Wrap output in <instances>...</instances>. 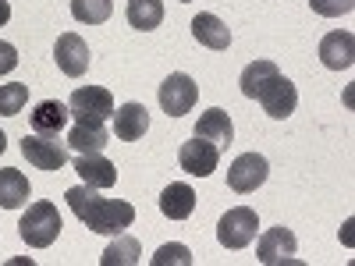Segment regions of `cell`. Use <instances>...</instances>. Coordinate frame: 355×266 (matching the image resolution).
Returning <instances> with one entry per match:
<instances>
[{
	"label": "cell",
	"mask_w": 355,
	"mask_h": 266,
	"mask_svg": "<svg viewBox=\"0 0 355 266\" xmlns=\"http://www.w3.org/2000/svg\"><path fill=\"white\" fill-rule=\"evenodd\" d=\"M75 170L82 174V181L89 188H110L117 181V167L103 157V153H78Z\"/></svg>",
	"instance_id": "obj_15"
},
{
	"label": "cell",
	"mask_w": 355,
	"mask_h": 266,
	"mask_svg": "<svg viewBox=\"0 0 355 266\" xmlns=\"http://www.w3.org/2000/svg\"><path fill=\"white\" fill-rule=\"evenodd\" d=\"M196 135H199V139H206V142H214L217 150H224V145H231V142H234V125H231L227 110H220V107H210L206 114H199Z\"/></svg>",
	"instance_id": "obj_14"
},
{
	"label": "cell",
	"mask_w": 355,
	"mask_h": 266,
	"mask_svg": "<svg viewBox=\"0 0 355 266\" xmlns=\"http://www.w3.org/2000/svg\"><path fill=\"white\" fill-rule=\"evenodd\" d=\"M68 110L75 114V121L103 125L107 117H114V96H110V89H103V85H82V89L71 93Z\"/></svg>",
	"instance_id": "obj_3"
},
{
	"label": "cell",
	"mask_w": 355,
	"mask_h": 266,
	"mask_svg": "<svg viewBox=\"0 0 355 266\" xmlns=\"http://www.w3.org/2000/svg\"><path fill=\"white\" fill-rule=\"evenodd\" d=\"M4 150H8V135H4V132H0V153H4Z\"/></svg>",
	"instance_id": "obj_30"
},
{
	"label": "cell",
	"mask_w": 355,
	"mask_h": 266,
	"mask_svg": "<svg viewBox=\"0 0 355 266\" xmlns=\"http://www.w3.org/2000/svg\"><path fill=\"white\" fill-rule=\"evenodd\" d=\"M167 263H178V266H192V252L185 245H160L157 256H153V266H167Z\"/></svg>",
	"instance_id": "obj_27"
},
{
	"label": "cell",
	"mask_w": 355,
	"mask_h": 266,
	"mask_svg": "<svg viewBox=\"0 0 355 266\" xmlns=\"http://www.w3.org/2000/svg\"><path fill=\"white\" fill-rule=\"evenodd\" d=\"M259 107L266 110V117H274V121H284V117L295 114V107H299V89H295L291 78L284 75H274L270 82H266L259 89Z\"/></svg>",
	"instance_id": "obj_6"
},
{
	"label": "cell",
	"mask_w": 355,
	"mask_h": 266,
	"mask_svg": "<svg viewBox=\"0 0 355 266\" xmlns=\"http://www.w3.org/2000/svg\"><path fill=\"white\" fill-rule=\"evenodd\" d=\"M217 160H220V150L214 142H206V139H192V142H182V150H178V163H182L185 174L192 177H210L217 170Z\"/></svg>",
	"instance_id": "obj_9"
},
{
	"label": "cell",
	"mask_w": 355,
	"mask_h": 266,
	"mask_svg": "<svg viewBox=\"0 0 355 266\" xmlns=\"http://www.w3.org/2000/svg\"><path fill=\"white\" fill-rule=\"evenodd\" d=\"M196 100H199V85L185 71H174V75L164 78V85H160V107H164L167 117L189 114L196 107Z\"/></svg>",
	"instance_id": "obj_8"
},
{
	"label": "cell",
	"mask_w": 355,
	"mask_h": 266,
	"mask_svg": "<svg viewBox=\"0 0 355 266\" xmlns=\"http://www.w3.org/2000/svg\"><path fill=\"white\" fill-rule=\"evenodd\" d=\"M125 18L139 33H150V28H157L164 21V0H128Z\"/></svg>",
	"instance_id": "obj_20"
},
{
	"label": "cell",
	"mask_w": 355,
	"mask_h": 266,
	"mask_svg": "<svg viewBox=\"0 0 355 266\" xmlns=\"http://www.w3.org/2000/svg\"><path fill=\"white\" fill-rule=\"evenodd\" d=\"M107 142H110V132H107L103 125H85V121H78V125L68 132V145H71L75 153H103Z\"/></svg>",
	"instance_id": "obj_19"
},
{
	"label": "cell",
	"mask_w": 355,
	"mask_h": 266,
	"mask_svg": "<svg viewBox=\"0 0 355 266\" xmlns=\"http://www.w3.org/2000/svg\"><path fill=\"white\" fill-rule=\"evenodd\" d=\"M320 61H323V68H331V71L352 68V61H355V36L352 33H327L320 39Z\"/></svg>",
	"instance_id": "obj_12"
},
{
	"label": "cell",
	"mask_w": 355,
	"mask_h": 266,
	"mask_svg": "<svg viewBox=\"0 0 355 266\" xmlns=\"http://www.w3.org/2000/svg\"><path fill=\"white\" fill-rule=\"evenodd\" d=\"M21 153H25L28 163L40 167V170H61L68 163V142H61L57 135L33 132V135L21 139Z\"/></svg>",
	"instance_id": "obj_5"
},
{
	"label": "cell",
	"mask_w": 355,
	"mask_h": 266,
	"mask_svg": "<svg viewBox=\"0 0 355 266\" xmlns=\"http://www.w3.org/2000/svg\"><path fill=\"white\" fill-rule=\"evenodd\" d=\"M103 266H139L142 263V249L135 238H128V234H121L114 245H107V252L100 256Z\"/></svg>",
	"instance_id": "obj_23"
},
{
	"label": "cell",
	"mask_w": 355,
	"mask_h": 266,
	"mask_svg": "<svg viewBox=\"0 0 355 266\" xmlns=\"http://www.w3.org/2000/svg\"><path fill=\"white\" fill-rule=\"evenodd\" d=\"M25 103H28V85L25 82L0 85V117H18Z\"/></svg>",
	"instance_id": "obj_25"
},
{
	"label": "cell",
	"mask_w": 355,
	"mask_h": 266,
	"mask_svg": "<svg viewBox=\"0 0 355 266\" xmlns=\"http://www.w3.org/2000/svg\"><path fill=\"white\" fill-rule=\"evenodd\" d=\"M8 18H11V4H8V0H0V25H8Z\"/></svg>",
	"instance_id": "obj_29"
},
{
	"label": "cell",
	"mask_w": 355,
	"mask_h": 266,
	"mask_svg": "<svg viewBox=\"0 0 355 266\" xmlns=\"http://www.w3.org/2000/svg\"><path fill=\"white\" fill-rule=\"evenodd\" d=\"M110 11H114L110 0H71V15L82 25H103L110 18Z\"/></svg>",
	"instance_id": "obj_24"
},
{
	"label": "cell",
	"mask_w": 355,
	"mask_h": 266,
	"mask_svg": "<svg viewBox=\"0 0 355 266\" xmlns=\"http://www.w3.org/2000/svg\"><path fill=\"white\" fill-rule=\"evenodd\" d=\"M53 61L68 78H82L89 71V46L78 33H64L57 36V46H53Z\"/></svg>",
	"instance_id": "obj_10"
},
{
	"label": "cell",
	"mask_w": 355,
	"mask_h": 266,
	"mask_svg": "<svg viewBox=\"0 0 355 266\" xmlns=\"http://www.w3.org/2000/svg\"><path fill=\"white\" fill-rule=\"evenodd\" d=\"M295 249H299V242H295V234L281 224V227H270L259 238L256 245V256L263 266H277V263H291L295 259Z\"/></svg>",
	"instance_id": "obj_11"
},
{
	"label": "cell",
	"mask_w": 355,
	"mask_h": 266,
	"mask_svg": "<svg viewBox=\"0 0 355 266\" xmlns=\"http://www.w3.org/2000/svg\"><path fill=\"white\" fill-rule=\"evenodd\" d=\"M18 234H21L25 245L50 249L57 242V234H61V213H57V206L46 202V199L43 202H33L21 213V220H18Z\"/></svg>",
	"instance_id": "obj_2"
},
{
	"label": "cell",
	"mask_w": 355,
	"mask_h": 266,
	"mask_svg": "<svg viewBox=\"0 0 355 266\" xmlns=\"http://www.w3.org/2000/svg\"><path fill=\"white\" fill-rule=\"evenodd\" d=\"M160 213L167 220H189L196 213V192L185 181H174L160 192Z\"/></svg>",
	"instance_id": "obj_16"
},
{
	"label": "cell",
	"mask_w": 355,
	"mask_h": 266,
	"mask_svg": "<svg viewBox=\"0 0 355 266\" xmlns=\"http://www.w3.org/2000/svg\"><path fill=\"white\" fill-rule=\"evenodd\" d=\"M68 117H71L68 103L43 100V103L33 107V114H28V125H33V132H40V135H57V132L68 125Z\"/></svg>",
	"instance_id": "obj_17"
},
{
	"label": "cell",
	"mask_w": 355,
	"mask_h": 266,
	"mask_svg": "<svg viewBox=\"0 0 355 266\" xmlns=\"http://www.w3.org/2000/svg\"><path fill=\"white\" fill-rule=\"evenodd\" d=\"M178 4H192V0H178Z\"/></svg>",
	"instance_id": "obj_31"
},
{
	"label": "cell",
	"mask_w": 355,
	"mask_h": 266,
	"mask_svg": "<svg viewBox=\"0 0 355 266\" xmlns=\"http://www.w3.org/2000/svg\"><path fill=\"white\" fill-rule=\"evenodd\" d=\"M21 202H28V177L15 167L0 170V206L4 210H18Z\"/></svg>",
	"instance_id": "obj_21"
},
{
	"label": "cell",
	"mask_w": 355,
	"mask_h": 266,
	"mask_svg": "<svg viewBox=\"0 0 355 266\" xmlns=\"http://www.w3.org/2000/svg\"><path fill=\"white\" fill-rule=\"evenodd\" d=\"M71 213L96 234H121L125 227H132L135 220V206L125 202V199H103L96 195V188L89 185H75L64 192Z\"/></svg>",
	"instance_id": "obj_1"
},
{
	"label": "cell",
	"mask_w": 355,
	"mask_h": 266,
	"mask_svg": "<svg viewBox=\"0 0 355 266\" xmlns=\"http://www.w3.org/2000/svg\"><path fill=\"white\" fill-rule=\"evenodd\" d=\"M146 128H150V110H146L142 103H121L114 110V135L121 142L142 139Z\"/></svg>",
	"instance_id": "obj_13"
},
{
	"label": "cell",
	"mask_w": 355,
	"mask_h": 266,
	"mask_svg": "<svg viewBox=\"0 0 355 266\" xmlns=\"http://www.w3.org/2000/svg\"><path fill=\"white\" fill-rule=\"evenodd\" d=\"M15 68H18V50L0 39V75H11Z\"/></svg>",
	"instance_id": "obj_28"
},
{
	"label": "cell",
	"mask_w": 355,
	"mask_h": 266,
	"mask_svg": "<svg viewBox=\"0 0 355 266\" xmlns=\"http://www.w3.org/2000/svg\"><path fill=\"white\" fill-rule=\"evenodd\" d=\"M309 8L313 15H323V18H341L355 11V0H309Z\"/></svg>",
	"instance_id": "obj_26"
},
{
	"label": "cell",
	"mask_w": 355,
	"mask_h": 266,
	"mask_svg": "<svg viewBox=\"0 0 355 266\" xmlns=\"http://www.w3.org/2000/svg\"><path fill=\"white\" fill-rule=\"evenodd\" d=\"M266 177H270V163H266L263 153H242L227 167V188L239 192V195H249L256 192Z\"/></svg>",
	"instance_id": "obj_7"
},
{
	"label": "cell",
	"mask_w": 355,
	"mask_h": 266,
	"mask_svg": "<svg viewBox=\"0 0 355 266\" xmlns=\"http://www.w3.org/2000/svg\"><path fill=\"white\" fill-rule=\"evenodd\" d=\"M274 75H281V68L274 64V61H252L245 71H242V78H239V85H242V96H249V100H256L259 96V89L270 82Z\"/></svg>",
	"instance_id": "obj_22"
},
{
	"label": "cell",
	"mask_w": 355,
	"mask_h": 266,
	"mask_svg": "<svg viewBox=\"0 0 355 266\" xmlns=\"http://www.w3.org/2000/svg\"><path fill=\"white\" fill-rule=\"evenodd\" d=\"M256 227H259V217H256L252 206H234V210H227V213L220 217V224H217V242H220L224 249L239 252V249L252 245Z\"/></svg>",
	"instance_id": "obj_4"
},
{
	"label": "cell",
	"mask_w": 355,
	"mask_h": 266,
	"mask_svg": "<svg viewBox=\"0 0 355 266\" xmlns=\"http://www.w3.org/2000/svg\"><path fill=\"white\" fill-rule=\"evenodd\" d=\"M192 36H196V43L206 46V50H227V46H231V28H227L217 15H206V11L192 18Z\"/></svg>",
	"instance_id": "obj_18"
}]
</instances>
